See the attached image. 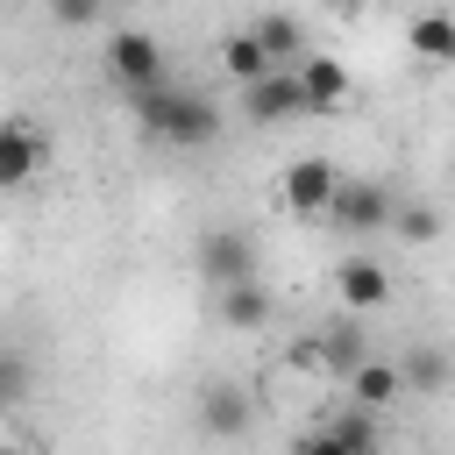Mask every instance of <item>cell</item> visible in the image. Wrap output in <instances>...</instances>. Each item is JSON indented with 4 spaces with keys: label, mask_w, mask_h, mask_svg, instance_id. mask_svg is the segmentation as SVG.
Returning a JSON list of instances; mask_svg holds the SVG:
<instances>
[{
    "label": "cell",
    "mask_w": 455,
    "mask_h": 455,
    "mask_svg": "<svg viewBox=\"0 0 455 455\" xmlns=\"http://www.w3.org/2000/svg\"><path fill=\"white\" fill-rule=\"evenodd\" d=\"M128 107H135V128L149 142H164V149H206L220 135V121H228L220 100L199 92V85H185V78H164L149 92H128Z\"/></svg>",
    "instance_id": "cell-1"
},
{
    "label": "cell",
    "mask_w": 455,
    "mask_h": 455,
    "mask_svg": "<svg viewBox=\"0 0 455 455\" xmlns=\"http://www.w3.org/2000/svg\"><path fill=\"white\" fill-rule=\"evenodd\" d=\"M107 78H114L121 92H149V85L171 78V50H164L149 28H114V36H107Z\"/></svg>",
    "instance_id": "cell-2"
},
{
    "label": "cell",
    "mask_w": 455,
    "mask_h": 455,
    "mask_svg": "<svg viewBox=\"0 0 455 455\" xmlns=\"http://www.w3.org/2000/svg\"><path fill=\"white\" fill-rule=\"evenodd\" d=\"M192 263H199V277H206V284L256 277V235H249V228H235V220H213V228H199Z\"/></svg>",
    "instance_id": "cell-3"
},
{
    "label": "cell",
    "mask_w": 455,
    "mask_h": 455,
    "mask_svg": "<svg viewBox=\"0 0 455 455\" xmlns=\"http://www.w3.org/2000/svg\"><path fill=\"white\" fill-rule=\"evenodd\" d=\"M320 220H334L341 235H384V220H391V192H384L377 178H334Z\"/></svg>",
    "instance_id": "cell-4"
},
{
    "label": "cell",
    "mask_w": 455,
    "mask_h": 455,
    "mask_svg": "<svg viewBox=\"0 0 455 455\" xmlns=\"http://www.w3.org/2000/svg\"><path fill=\"white\" fill-rule=\"evenodd\" d=\"M199 434H213V441H242L249 427H256V398H249V384H235V377H213V384H199Z\"/></svg>",
    "instance_id": "cell-5"
},
{
    "label": "cell",
    "mask_w": 455,
    "mask_h": 455,
    "mask_svg": "<svg viewBox=\"0 0 455 455\" xmlns=\"http://www.w3.org/2000/svg\"><path fill=\"white\" fill-rule=\"evenodd\" d=\"M50 164V142L28 114H0V192H21L36 185V171Z\"/></svg>",
    "instance_id": "cell-6"
},
{
    "label": "cell",
    "mask_w": 455,
    "mask_h": 455,
    "mask_svg": "<svg viewBox=\"0 0 455 455\" xmlns=\"http://www.w3.org/2000/svg\"><path fill=\"white\" fill-rule=\"evenodd\" d=\"M299 114H306V92H299L291 64H277V71L242 85V121L249 128H277V121H299Z\"/></svg>",
    "instance_id": "cell-7"
},
{
    "label": "cell",
    "mask_w": 455,
    "mask_h": 455,
    "mask_svg": "<svg viewBox=\"0 0 455 455\" xmlns=\"http://www.w3.org/2000/svg\"><path fill=\"white\" fill-rule=\"evenodd\" d=\"M291 78H299V92H306V114H341L348 92H355L348 64H341V57H320V50H306V57L291 64Z\"/></svg>",
    "instance_id": "cell-8"
},
{
    "label": "cell",
    "mask_w": 455,
    "mask_h": 455,
    "mask_svg": "<svg viewBox=\"0 0 455 455\" xmlns=\"http://www.w3.org/2000/svg\"><path fill=\"white\" fill-rule=\"evenodd\" d=\"M334 178H341V164H334V156H291V164H284V178H277V199H284L291 213L320 220V206H327Z\"/></svg>",
    "instance_id": "cell-9"
},
{
    "label": "cell",
    "mask_w": 455,
    "mask_h": 455,
    "mask_svg": "<svg viewBox=\"0 0 455 455\" xmlns=\"http://www.w3.org/2000/svg\"><path fill=\"white\" fill-rule=\"evenodd\" d=\"M334 291H341L348 313H377V306L391 299V270H384L377 256H341V263H334Z\"/></svg>",
    "instance_id": "cell-10"
},
{
    "label": "cell",
    "mask_w": 455,
    "mask_h": 455,
    "mask_svg": "<svg viewBox=\"0 0 455 455\" xmlns=\"http://www.w3.org/2000/svg\"><path fill=\"white\" fill-rule=\"evenodd\" d=\"M270 291L256 284V277H235V284H213V320L220 327H235V334H256V327H270Z\"/></svg>",
    "instance_id": "cell-11"
},
{
    "label": "cell",
    "mask_w": 455,
    "mask_h": 455,
    "mask_svg": "<svg viewBox=\"0 0 455 455\" xmlns=\"http://www.w3.org/2000/svg\"><path fill=\"white\" fill-rule=\"evenodd\" d=\"M306 355H313V363H320L327 377H348V370H355V363L370 355V334H363L355 320H327V327H320V334L306 341Z\"/></svg>",
    "instance_id": "cell-12"
},
{
    "label": "cell",
    "mask_w": 455,
    "mask_h": 455,
    "mask_svg": "<svg viewBox=\"0 0 455 455\" xmlns=\"http://www.w3.org/2000/svg\"><path fill=\"white\" fill-rule=\"evenodd\" d=\"M348 405H370V412H391L398 398H405V384H398V363H384V355H363L348 377Z\"/></svg>",
    "instance_id": "cell-13"
},
{
    "label": "cell",
    "mask_w": 455,
    "mask_h": 455,
    "mask_svg": "<svg viewBox=\"0 0 455 455\" xmlns=\"http://www.w3.org/2000/svg\"><path fill=\"white\" fill-rule=\"evenodd\" d=\"M398 384H405V398H441V391H448V355H441V341L398 348Z\"/></svg>",
    "instance_id": "cell-14"
},
{
    "label": "cell",
    "mask_w": 455,
    "mask_h": 455,
    "mask_svg": "<svg viewBox=\"0 0 455 455\" xmlns=\"http://www.w3.org/2000/svg\"><path fill=\"white\" fill-rule=\"evenodd\" d=\"M405 50L427 64V71H441V64H455V21L441 14V7H427V14H412L405 21Z\"/></svg>",
    "instance_id": "cell-15"
},
{
    "label": "cell",
    "mask_w": 455,
    "mask_h": 455,
    "mask_svg": "<svg viewBox=\"0 0 455 455\" xmlns=\"http://www.w3.org/2000/svg\"><path fill=\"white\" fill-rule=\"evenodd\" d=\"M441 228H448V220H441V206H434V199H391L384 235H398V242H419V249H427V242H441Z\"/></svg>",
    "instance_id": "cell-16"
},
{
    "label": "cell",
    "mask_w": 455,
    "mask_h": 455,
    "mask_svg": "<svg viewBox=\"0 0 455 455\" xmlns=\"http://www.w3.org/2000/svg\"><path fill=\"white\" fill-rule=\"evenodd\" d=\"M327 434H334L348 455H384V419H377L370 405H341V412L327 419Z\"/></svg>",
    "instance_id": "cell-17"
},
{
    "label": "cell",
    "mask_w": 455,
    "mask_h": 455,
    "mask_svg": "<svg viewBox=\"0 0 455 455\" xmlns=\"http://www.w3.org/2000/svg\"><path fill=\"white\" fill-rule=\"evenodd\" d=\"M249 36H256V50H263L270 64H299V57H306V28H299L291 14H263V21H249Z\"/></svg>",
    "instance_id": "cell-18"
},
{
    "label": "cell",
    "mask_w": 455,
    "mask_h": 455,
    "mask_svg": "<svg viewBox=\"0 0 455 455\" xmlns=\"http://www.w3.org/2000/svg\"><path fill=\"white\" fill-rule=\"evenodd\" d=\"M220 64H228V78H242V85H249V78H263V71H277V64L256 50V36H249V28H228V36H220Z\"/></svg>",
    "instance_id": "cell-19"
},
{
    "label": "cell",
    "mask_w": 455,
    "mask_h": 455,
    "mask_svg": "<svg viewBox=\"0 0 455 455\" xmlns=\"http://www.w3.org/2000/svg\"><path fill=\"white\" fill-rule=\"evenodd\" d=\"M28 384H36V363H28L21 348H0V412H7V405H21V398H28Z\"/></svg>",
    "instance_id": "cell-20"
},
{
    "label": "cell",
    "mask_w": 455,
    "mask_h": 455,
    "mask_svg": "<svg viewBox=\"0 0 455 455\" xmlns=\"http://www.w3.org/2000/svg\"><path fill=\"white\" fill-rule=\"evenodd\" d=\"M43 7H50L57 28H92V21L107 14V0H43Z\"/></svg>",
    "instance_id": "cell-21"
},
{
    "label": "cell",
    "mask_w": 455,
    "mask_h": 455,
    "mask_svg": "<svg viewBox=\"0 0 455 455\" xmlns=\"http://www.w3.org/2000/svg\"><path fill=\"white\" fill-rule=\"evenodd\" d=\"M291 455H348V448H341L327 427H313V434H299V441H291Z\"/></svg>",
    "instance_id": "cell-22"
},
{
    "label": "cell",
    "mask_w": 455,
    "mask_h": 455,
    "mask_svg": "<svg viewBox=\"0 0 455 455\" xmlns=\"http://www.w3.org/2000/svg\"><path fill=\"white\" fill-rule=\"evenodd\" d=\"M0 455H43V448H28V441H0Z\"/></svg>",
    "instance_id": "cell-23"
}]
</instances>
